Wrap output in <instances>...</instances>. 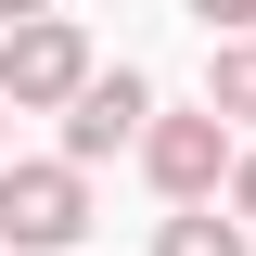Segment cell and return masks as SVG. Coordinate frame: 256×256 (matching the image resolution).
<instances>
[{"label":"cell","mask_w":256,"mask_h":256,"mask_svg":"<svg viewBox=\"0 0 256 256\" xmlns=\"http://www.w3.org/2000/svg\"><path fill=\"white\" fill-rule=\"evenodd\" d=\"M77 230H90V166H64V154H38V166H0V244L64 256Z\"/></svg>","instance_id":"1"},{"label":"cell","mask_w":256,"mask_h":256,"mask_svg":"<svg viewBox=\"0 0 256 256\" xmlns=\"http://www.w3.org/2000/svg\"><path fill=\"white\" fill-rule=\"evenodd\" d=\"M90 77H102V64H90V38L64 26V13H38V26L0 38V102H26V116H52V102L77 116V90H90Z\"/></svg>","instance_id":"2"},{"label":"cell","mask_w":256,"mask_h":256,"mask_svg":"<svg viewBox=\"0 0 256 256\" xmlns=\"http://www.w3.org/2000/svg\"><path fill=\"white\" fill-rule=\"evenodd\" d=\"M141 166H154V192H166V205L192 218V205H205V192H218V180H230L244 154H230V116H154Z\"/></svg>","instance_id":"3"},{"label":"cell","mask_w":256,"mask_h":256,"mask_svg":"<svg viewBox=\"0 0 256 256\" xmlns=\"http://www.w3.org/2000/svg\"><path fill=\"white\" fill-rule=\"evenodd\" d=\"M116 141H154V90H141V77H90V90H77V116H64V166H102L116 154Z\"/></svg>","instance_id":"4"},{"label":"cell","mask_w":256,"mask_h":256,"mask_svg":"<svg viewBox=\"0 0 256 256\" xmlns=\"http://www.w3.org/2000/svg\"><path fill=\"white\" fill-rule=\"evenodd\" d=\"M154 256H244V218L192 205V218H166V230H154Z\"/></svg>","instance_id":"5"},{"label":"cell","mask_w":256,"mask_h":256,"mask_svg":"<svg viewBox=\"0 0 256 256\" xmlns=\"http://www.w3.org/2000/svg\"><path fill=\"white\" fill-rule=\"evenodd\" d=\"M205 116H256V38H230L205 64Z\"/></svg>","instance_id":"6"},{"label":"cell","mask_w":256,"mask_h":256,"mask_svg":"<svg viewBox=\"0 0 256 256\" xmlns=\"http://www.w3.org/2000/svg\"><path fill=\"white\" fill-rule=\"evenodd\" d=\"M192 13H205V26H256V0H192Z\"/></svg>","instance_id":"7"},{"label":"cell","mask_w":256,"mask_h":256,"mask_svg":"<svg viewBox=\"0 0 256 256\" xmlns=\"http://www.w3.org/2000/svg\"><path fill=\"white\" fill-rule=\"evenodd\" d=\"M230 218H256V154H244V166H230Z\"/></svg>","instance_id":"8"},{"label":"cell","mask_w":256,"mask_h":256,"mask_svg":"<svg viewBox=\"0 0 256 256\" xmlns=\"http://www.w3.org/2000/svg\"><path fill=\"white\" fill-rule=\"evenodd\" d=\"M38 13H52V0H0V38H13V26H38Z\"/></svg>","instance_id":"9"},{"label":"cell","mask_w":256,"mask_h":256,"mask_svg":"<svg viewBox=\"0 0 256 256\" xmlns=\"http://www.w3.org/2000/svg\"><path fill=\"white\" fill-rule=\"evenodd\" d=\"M0 116H13V102H0Z\"/></svg>","instance_id":"10"}]
</instances>
